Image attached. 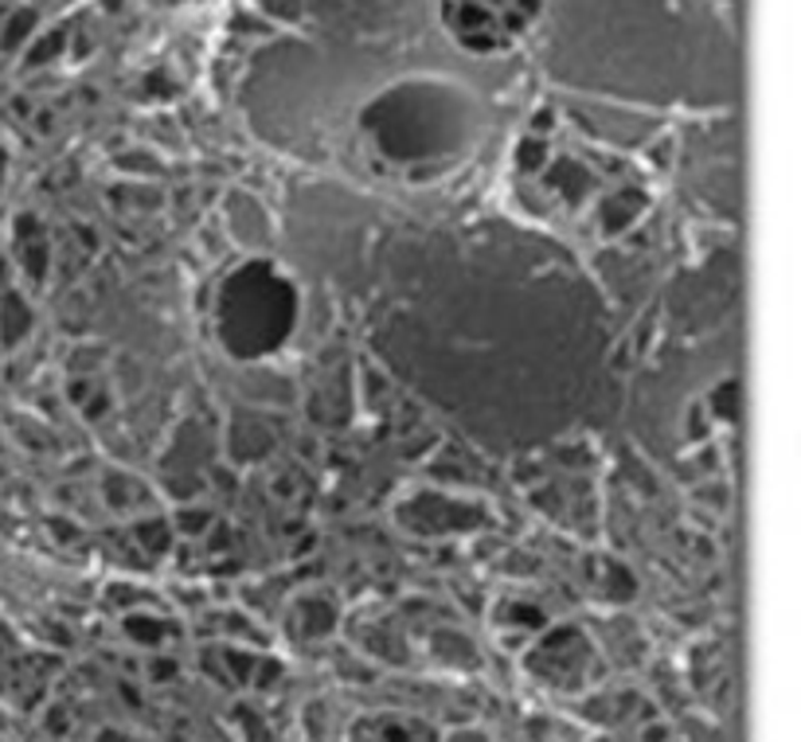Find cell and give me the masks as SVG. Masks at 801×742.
<instances>
[{"mask_svg":"<svg viewBox=\"0 0 801 742\" xmlns=\"http://www.w3.org/2000/svg\"><path fill=\"white\" fill-rule=\"evenodd\" d=\"M371 141L391 161H434L466 145L469 113L454 95L426 90H391L364 113Z\"/></svg>","mask_w":801,"mask_h":742,"instance_id":"cell-1","label":"cell"},{"mask_svg":"<svg viewBox=\"0 0 801 742\" xmlns=\"http://www.w3.org/2000/svg\"><path fill=\"white\" fill-rule=\"evenodd\" d=\"M219 325L235 356L270 352L293 328V290L270 266L239 270L219 302Z\"/></svg>","mask_w":801,"mask_h":742,"instance_id":"cell-2","label":"cell"}]
</instances>
